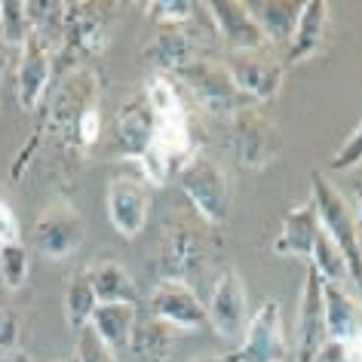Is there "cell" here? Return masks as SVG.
I'll return each mask as SVG.
<instances>
[{"label":"cell","instance_id":"cell-16","mask_svg":"<svg viewBox=\"0 0 362 362\" xmlns=\"http://www.w3.org/2000/svg\"><path fill=\"white\" fill-rule=\"evenodd\" d=\"M153 129H157V120H153L151 102L141 89V93L126 98L120 111H117V129H114L117 148H120L126 160H139L153 144Z\"/></svg>","mask_w":362,"mask_h":362},{"label":"cell","instance_id":"cell-38","mask_svg":"<svg viewBox=\"0 0 362 362\" xmlns=\"http://www.w3.org/2000/svg\"><path fill=\"white\" fill-rule=\"evenodd\" d=\"M353 347H356V362H362V338H359L356 344H353Z\"/></svg>","mask_w":362,"mask_h":362},{"label":"cell","instance_id":"cell-6","mask_svg":"<svg viewBox=\"0 0 362 362\" xmlns=\"http://www.w3.org/2000/svg\"><path fill=\"white\" fill-rule=\"evenodd\" d=\"M228 74L233 77V83L246 98L252 102H274L283 89L286 77V62L283 52L274 47H261V49H246V52H224L221 56Z\"/></svg>","mask_w":362,"mask_h":362},{"label":"cell","instance_id":"cell-1","mask_svg":"<svg viewBox=\"0 0 362 362\" xmlns=\"http://www.w3.org/2000/svg\"><path fill=\"white\" fill-rule=\"evenodd\" d=\"M310 200L316 206V215H320V228L338 246L344 261H347L350 283L362 295V237L356 230V221H353V209L344 200V194L322 172H313L310 175Z\"/></svg>","mask_w":362,"mask_h":362},{"label":"cell","instance_id":"cell-25","mask_svg":"<svg viewBox=\"0 0 362 362\" xmlns=\"http://www.w3.org/2000/svg\"><path fill=\"white\" fill-rule=\"evenodd\" d=\"M98 307V298H95V288H93V279H89V267H83L80 274H74L68 279V288H65V320L74 332L86 329L89 320H93Z\"/></svg>","mask_w":362,"mask_h":362},{"label":"cell","instance_id":"cell-32","mask_svg":"<svg viewBox=\"0 0 362 362\" xmlns=\"http://www.w3.org/2000/svg\"><path fill=\"white\" fill-rule=\"evenodd\" d=\"M22 341V322L19 316L13 310H6V307H0V350H16Z\"/></svg>","mask_w":362,"mask_h":362},{"label":"cell","instance_id":"cell-17","mask_svg":"<svg viewBox=\"0 0 362 362\" xmlns=\"http://www.w3.org/2000/svg\"><path fill=\"white\" fill-rule=\"evenodd\" d=\"M320 215H316L313 200L295 206L279 224V233L274 240V255L279 258H307L313 255V243L320 237Z\"/></svg>","mask_w":362,"mask_h":362},{"label":"cell","instance_id":"cell-8","mask_svg":"<svg viewBox=\"0 0 362 362\" xmlns=\"http://www.w3.org/2000/svg\"><path fill=\"white\" fill-rule=\"evenodd\" d=\"M246 286H243V276L237 274L233 267H224L218 276H215V286H212V295L206 301V316H209V325L212 332L218 334L221 341L237 344L243 341L246 334V322H249V313H246Z\"/></svg>","mask_w":362,"mask_h":362},{"label":"cell","instance_id":"cell-31","mask_svg":"<svg viewBox=\"0 0 362 362\" xmlns=\"http://www.w3.org/2000/svg\"><path fill=\"white\" fill-rule=\"evenodd\" d=\"M356 166H362V123L353 129V135L334 151V157L329 160L332 172H353Z\"/></svg>","mask_w":362,"mask_h":362},{"label":"cell","instance_id":"cell-22","mask_svg":"<svg viewBox=\"0 0 362 362\" xmlns=\"http://www.w3.org/2000/svg\"><path fill=\"white\" fill-rule=\"evenodd\" d=\"M89 279H93L98 304H132L139 307V286L129 276V270L117 261L105 258L89 267Z\"/></svg>","mask_w":362,"mask_h":362},{"label":"cell","instance_id":"cell-10","mask_svg":"<svg viewBox=\"0 0 362 362\" xmlns=\"http://www.w3.org/2000/svg\"><path fill=\"white\" fill-rule=\"evenodd\" d=\"M148 313L157 316L160 322H166L169 329H175L178 334L200 332L209 325L206 304L200 301V295L194 292V286L172 283V279H163L148 295Z\"/></svg>","mask_w":362,"mask_h":362},{"label":"cell","instance_id":"cell-21","mask_svg":"<svg viewBox=\"0 0 362 362\" xmlns=\"http://www.w3.org/2000/svg\"><path fill=\"white\" fill-rule=\"evenodd\" d=\"M175 334L178 332L169 329L166 322H160L157 316L139 310L126 353L132 356V362H169V353H172V341H175Z\"/></svg>","mask_w":362,"mask_h":362},{"label":"cell","instance_id":"cell-11","mask_svg":"<svg viewBox=\"0 0 362 362\" xmlns=\"http://www.w3.org/2000/svg\"><path fill=\"white\" fill-rule=\"evenodd\" d=\"M105 10V4H65V56L93 59L105 49L111 34V13Z\"/></svg>","mask_w":362,"mask_h":362},{"label":"cell","instance_id":"cell-27","mask_svg":"<svg viewBox=\"0 0 362 362\" xmlns=\"http://www.w3.org/2000/svg\"><path fill=\"white\" fill-rule=\"evenodd\" d=\"M28 34H31L28 4H22V0H0V40L10 49H22Z\"/></svg>","mask_w":362,"mask_h":362},{"label":"cell","instance_id":"cell-33","mask_svg":"<svg viewBox=\"0 0 362 362\" xmlns=\"http://www.w3.org/2000/svg\"><path fill=\"white\" fill-rule=\"evenodd\" d=\"M313 362H356V347L341 341H325Z\"/></svg>","mask_w":362,"mask_h":362},{"label":"cell","instance_id":"cell-18","mask_svg":"<svg viewBox=\"0 0 362 362\" xmlns=\"http://www.w3.org/2000/svg\"><path fill=\"white\" fill-rule=\"evenodd\" d=\"M325 301V338L341 344H356L362 338V301L350 295V288L332 286L322 279Z\"/></svg>","mask_w":362,"mask_h":362},{"label":"cell","instance_id":"cell-35","mask_svg":"<svg viewBox=\"0 0 362 362\" xmlns=\"http://www.w3.org/2000/svg\"><path fill=\"white\" fill-rule=\"evenodd\" d=\"M353 221H356V230L362 237V185L356 187V206H353Z\"/></svg>","mask_w":362,"mask_h":362},{"label":"cell","instance_id":"cell-15","mask_svg":"<svg viewBox=\"0 0 362 362\" xmlns=\"http://www.w3.org/2000/svg\"><path fill=\"white\" fill-rule=\"evenodd\" d=\"M298 362H313L325 338V301H322V276L307 267L304 288L298 298Z\"/></svg>","mask_w":362,"mask_h":362},{"label":"cell","instance_id":"cell-13","mask_svg":"<svg viewBox=\"0 0 362 362\" xmlns=\"http://www.w3.org/2000/svg\"><path fill=\"white\" fill-rule=\"evenodd\" d=\"M151 187L141 178L117 175L107 185V218L120 237H139L151 215Z\"/></svg>","mask_w":362,"mask_h":362},{"label":"cell","instance_id":"cell-34","mask_svg":"<svg viewBox=\"0 0 362 362\" xmlns=\"http://www.w3.org/2000/svg\"><path fill=\"white\" fill-rule=\"evenodd\" d=\"M19 240H22L19 218H16V212L6 206V200H0V246H6V243H19Z\"/></svg>","mask_w":362,"mask_h":362},{"label":"cell","instance_id":"cell-3","mask_svg":"<svg viewBox=\"0 0 362 362\" xmlns=\"http://www.w3.org/2000/svg\"><path fill=\"white\" fill-rule=\"evenodd\" d=\"M178 185L185 197L191 200V209L200 215L206 224L218 228L230 215V185L228 172L206 153L197 151L185 166L178 169Z\"/></svg>","mask_w":362,"mask_h":362},{"label":"cell","instance_id":"cell-23","mask_svg":"<svg viewBox=\"0 0 362 362\" xmlns=\"http://www.w3.org/2000/svg\"><path fill=\"white\" fill-rule=\"evenodd\" d=\"M135 316H139V307H132V304H98L93 320H89V329L105 341V347L120 353L129 347Z\"/></svg>","mask_w":362,"mask_h":362},{"label":"cell","instance_id":"cell-2","mask_svg":"<svg viewBox=\"0 0 362 362\" xmlns=\"http://www.w3.org/2000/svg\"><path fill=\"white\" fill-rule=\"evenodd\" d=\"M175 80L185 86V93L191 95L206 114L221 117V120H230L237 111L252 105L237 89V83H233V77L228 74L221 56L197 59L191 68H185L181 74H175Z\"/></svg>","mask_w":362,"mask_h":362},{"label":"cell","instance_id":"cell-29","mask_svg":"<svg viewBox=\"0 0 362 362\" xmlns=\"http://www.w3.org/2000/svg\"><path fill=\"white\" fill-rule=\"evenodd\" d=\"M200 10V4L191 0H153L148 4V19L157 22L160 28H172V25H187Z\"/></svg>","mask_w":362,"mask_h":362},{"label":"cell","instance_id":"cell-24","mask_svg":"<svg viewBox=\"0 0 362 362\" xmlns=\"http://www.w3.org/2000/svg\"><path fill=\"white\" fill-rule=\"evenodd\" d=\"M28 16L34 37L52 56L62 52V43H65V4H59V0H28Z\"/></svg>","mask_w":362,"mask_h":362},{"label":"cell","instance_id":"cell-5","mask_svg":"<svg viewBox=\"0 0 362 362\" xmlns=\"http://www.w3.org/2000/svg\"><path fill=\"white\" fill-rule=\"evenodd\" d=\"M230 151L240 166L264 169L283 151V132L258 105H246L230 117Z\"/></svg>","mask_w":362,"mask_h":362},{"label":"cell","instance_id":"cell-40","mask_svg":"<svg viewBox=\"0 0 362 362\" xmlns=\"http://www.w3.org/2000/svg\"><path fill=\"white\" fill-rule=\"evenodd\" d=\"M59 362H77V356H65V359H59Z\"/></svg>","mask_w":362,"mask_h":362},{"label":"cell","instance_id":"cell-28","mask_svg":"<svg viewBox=\"0 0 362 362\" xmlns=\"http://www.w3.org/2000/svg\"><path fill=\"white\" fill-rule=\"evenodd\" d=\"M28 270H31V258H28V249L19 243H6L0 246V279L10 292H19V288L28 283Z\"/></svg>","mask_w":362,"mask_h":362},{"label":"cell","instance_id":"cell-37","mask_svg":"<svg viewBox=\"0 0 362 362\" xmlns=\"http://www.w3.org/2000/svg\"><path fill=\"white\" fill-rule=\"evenodd\" d=\"M6 52H10V47L0 40V77H4V71H6Z\"/></svg>","mask_w":362,"mask_h":362},{"label":"cell","instance_id":"cell-39","mask_svg":"<svg viewBox=\"0 0 362 362\" xmlns=\"http://www.w3.org/2000/svg\"><path fill=\"white\" fill-rule=\"evenodd\" d=\"M13 362H31V359H28V356H16Z\"/></svg>","mask_w":362,"mask_h":362},{"label":"cell","instance_id":"cell-7","mask_svg":"<svg viewBox=\"0 0 362 362\" xmlns=\"http://www.w3.org/2000/svg\"><path fill=\"white\" fill-rule=\"evenodd\" d=\"M86 224L68 200H49L31 228V246L49 261H62L83 246Z\"/></svg>","mask_w":362,"mask_h":362},{"label":"cell","instance_id":"cell-36","mask_svg":"<svg viewBox=\"0 0 362 362\" xmlns=\"http://www.w3.org/2000/svg\"><path fill=\"white\" fill-rule=\"evenodd\" d=\"M194 362H237V356H233V350H230V353H224V356H203Z\"/></svg>","mask_w":362,"mask_h":362},{"label":"cell","instance_id":"cell-30","mask_svg":"<svg viewBox=\"0 0 362 362\" xmlns=\"http://www.w3.org/2000/svg\"><path fill=\"white\" fill-rule=\"evenodd\" d=\"M74 356H77V362H117V353L111 347H105V341L98 338L89 325L77 332Z\"/></svg>","mask_w":362,"mask_h":362},{"label":"cell","instance_id":"cell-14","mask_svg":"<svg viewBox=\"0 0 362 362\" xmlns=\"http://www.w3.org/2000/svg\"><path fill=\"white\" fill-rule=\"evenodd\" d=\"M52 62H56V56L34 34H28V40L19 49V59H16V98H19L22 111H37L40 102L47 98Z\"/></svg>","mask_w":362,"mask_h":362},{"label":"cell","instance_id":"cell-9","mask_svg":"<svg viewBox=\"0 0 362 362\" xmlns=\"http://www.w3.org/2000/svg\"><path fill=\"white\" fill-rule=\"evenodd\" d=\"M237 362H286L288 359V338L283 329V310L279 301H267L249 316L246 334L233 350Z\"/></svg>","mask_w":362,"mask_h":362},{"label":"cell","instance_id":"cell-20","mask_svg":"<svg viewBox=\"0 0 362 362\" xmlns=\"http://www.w3.org/2000/svg\"><path fill=\"white\" fill-rule=\"evenodd\" d=\"M301 6L304 4H295V0H255V4H249V10L255 16L264 40L274 49L286 52L298 28V19H301Z\"/></svg>","mask_w":362,"mask_h":362},{"label":"cell","instance_id":"cell-26","mask_svg":"<svg viewBox=\"0 0 362 362\" xmlns=\"http://www.w3.org/2000/svg\"><path fill=\"white\" fill-rule=\"evenodd\" d=\"M310 267L325 279V283H332V286H344V288H347V283H350L347 261H344L338 246L325 237V230H320V237H316V243H313Z\"/></svg>","mask_w":362,"mask_h":362},{"label":"cell","instance_id":"cell-19","mask_svg":"<svg viewBox=\"0 0 362 362\" xmlns=\"http://www.w3.org/2000/svg\"><path fill=\"white\" fill-rule=\"evenodd\" d=\"M325 31H329V4L325 0H307L301 6V19L292 34V43L283 52L286 65H301V62L313 59L325 43Z\"/></svg>","mask_w":362,"mask_h":362},{"label":"cell","instance_id":"cell-12","mask_svg":"<svg viewBox=\"0 0 362 362\" xmlns=\"http://www.w3.org/2000/svg\"><path fill=\"white\" fill-rule=\"evenodd\" d=\"M206 13H209L212 28L218 34V43L224 52H246V49L270 47L258 28L255 16L249 10V4H243V0H209Z\"/></svg>","mask_w":362,"mask_h":362},{"label":"cell","instance_id":"cell-4","mask_svg":"<svg viewBox=\"0 0 362 362\" xmlns=\"http://www.w3.org/2000/svg\"><path fill=\"white\" fill-rule=\"evenodd\" d=\"M206 261H209V243L206 233L197 230L191 218H175L166 224L157 255V270L163 279L172 283H187L203 274Z\"/></svg>","mask_w":362,"mask_h":362}]
</instances>
